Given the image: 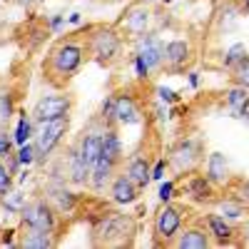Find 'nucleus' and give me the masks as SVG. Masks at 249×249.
<instances>
[{
	"label": "nucleus",
	"mask_w": 249,
	"mask_h": 249,
	"mask_svg": "<svg viewBox=\"0 0 249 249\" xmlns=\"http://www.w3.org/2000/svg\"><path fill=\"white\" fill-rule=\"evenodd\" d=\"M85 60H88L85 37L65 35L48 50L43 62V77L53 88H68V82L82 70Z\"/></svg>",
	"instance_id": "1"
},
{
	"label": "nucleus",
	"mask_w": 249,
	"mask_h": 249,
	"mask_svg": "<svg viewBox=\"0 0 249 249\" xmlns=\"http://www.w3.org/2000/svg\"><path fill=\"white\" fill-rule=\"evenodd\" d=\"M85 45L92 62H97L100 68H112L122 60L124 35L117 30V25H88Z\"/></svg>",
	"instance_id": "2"
},
{
	"label": "nucleus",
	"mask_w": 249,
	"mask_h": 249,
	"mask_svg": "<svg viewBox=\"0 0 249 249\" xmlns=\"http://www.w3.org/2000/svg\"><path fill=\"white\" fill-rule=\"evenodd\" d=\"M135 232V222L122 212H100L92 224L95 244H122Z\"/></svg>",
	"instance_id": "3"
},
{
	"label": "nucleus",
	"mask_w": 249,
	"mask_h": 249,
	"mask_svg": "<svg viewBox=\"0 0 249 249\" xmlns=\"http://www.w3.org/2000/svg\"><path fill=\"white\" fill-rule=\"evenodd\" d=\"M18 217H20L23 230H43V232H53L55 234L57 227H60V212L55 210V204L48 197L28 199Z\"/></svg>",
	"instance_id": "4"
},
{
	"label": "nucleus",
	"mask_w": 249,
	"mask_h": 249,
	"mask_svg": "<svg viewBox=\"0 0 249 249\" xmlns=\"http://www.w3.org/2000/svg\"><path fill=\"white\" fill-rule=\"evenodd\" d=\"M204 162V142L199 137H182L179 142L172 144V150L167 155L170 170L179 177L197 172V167Z\"/></svg>",
	"instance_id": "5"
},
{
	"label": "nucleus",
	"mask_w": 249,
	"mask_h": 249,
	"mask_svg": "<svg viewBox=\"0 0 249 249\" xmlns=\"http://www.w3.org/2000/svg\"><path fill=\"white\" fill-rule=\"evenodd\" d=\"M68 130H70V117L37 124L35 137H33V142H35V162L37 164H45L50 160V155L57 150V144L65 140Z\"/></svg>",
	"instance_id": "6"
},
{
	"label": "nucleus",
	"mask_w": 249,
	"mask_h": 249,
	"mask_svg": "<svg viewBox=\"0 0 249 249\" xmlns=\"http://www.w3.org/2000/svg\"><path fill=\"white\" fill-rule=\"evenodd\" d=\"M75 110V97L68 92H50L37 97V102L30 110V117L35 120V124H43V122H53V120H62V117H70Z\"/></svg>",
	"instance_id": "7"
},
{
	"label": "nucleus",
	"mask_w": 249,
	"mask_h": 249,
	"mask_svg": "<svg viewBox=\"0 0 249 249\" xmlns=\"http://www.w3.org/2000/svg\"><path fill=\"white\" fill-rule=\"evenodd\" d=\"M182 224H184L182 207H177V204H172V202H164V204L160 207V212L155 214V219H152V232H155L157 244L172 247L175 237H177L179 230H182Z\"/></svg>",
	"instance_id": "8"
},
{
	"label": "nucleus",
	"mask_w": 249,
	"mask_h": 249,
	"mask_svg": "<svg viewBox=\"0 0 249 249\" xmlns=\"http://www.w3.org/2000/svg\"><path fill=\"white\" fill-rule=\"evenodd\" d=\"M152 18H155V13L144 5V3H135V5H130V8H124L122 18L117 20V30L127 37V40H135V37H140V35H144V33H150Z\"/></svg>",
	"instance_id": "9"
},
{
	"label": "nucleus",
	"mask_w": 249,
	"mask_h": 249,
	"mask_svg": "<svg viewBox=\"0 0 249 249\" xmlns=\"http://www.w3.org/2000/svg\"><path fill=\"white\" fill-rule=\"evenodd\" d=\"M195 60V43L190 37H172L164 43V70L182 72L192 65Z\"/></svg>",
	"instance_id": "10"
},
{
	"label": "nucleus",
	"mask_w": 249,
	"mask_h": 249,
	"mask_svg": "<svg viewBox=\"0 0 249 249\" xmlns=\"http://www.w3.org/2000/svg\"><path fill=\"white\" fill-rule=\"evenodd\" d=\"M132 45H135V55H140L144 60L150 72H157L164 65V40L160 37L157 30H150V33L135 37Z\"/></svg>",
	"instance_id": "11"
},
{
	"label": "nucleus",
	"mask_w": 249,
	"mask_h": 249,
	"mask_svg": "<svg viewBox=\"0 0 249 249\" xmlns=\"http://www.w3.org/2000/svg\"><path fill=\"white\" fill-rule=\"evenodd\" d=\"M142 107H140V100L135 92L130 90H122L115 92V122L117 127H135V124L142 122Z\"/></svg>",
	"instance_id": "12"
},
{
	"label": "nucleus",
	"mask_w": 249,
	"mask_h": 249,
	"mask_svg": "<svg viewBox=\"0 0 249 249\" xmlns=\"http://www.w3.org/2000/svg\"><path fill=\"white\" fill-rule=\"evenodd\" d=\"M204 177L214 187H230L232 184V167L224 152H210L204 160Z\"/></svg>",
	"instance_id": "13"
},
{
	"label": "nucleus",
	"mask_w": 249,
	"mask_h": 249,
	"mask_svg": "<svg viewBox=\"0 0 249 249\" xmlns=\"http://www.w3.org/2000/svg\"><path fill=\"white\" fill-rule=\"evenodd\" d=\"M65 172H68V182L75 187H90V164L85 162V157L80 155V147L68 150L65 155Z\"/></svg>",
	"instance_id": "14"
},
{
	"label": "nucleus",
	"mask_w": 249,
	"mask_h": 249,
	"mask_svg": "<svg viewBox=\"0 0 249 249\" xmlns=\"http://www.w3.org/2000/svg\"><path fill=\"white\" fill-rule=\"evenodd\" d=\"M140 187L127 177V175H115L112 177V182H110V199L115 202V204H120V207H130V204H135L137 199H140Z\"/></svg>",
	"instance_id": "15"
},
{
	"label": "nucleus",
	"mask_w": 249,
	"mask_h": 249,
	"mask_svg": "<svg viewBox=\"0 0 249 249\" xmlns=\"http://www.w3.org/2000/svg\"><path fill=\"white\" fill-rule=\"evenodd\" d=\"M204 230L210 232V237H212V242L217 244V247H232L234 242V227H232V222L230 219H224L219 212H212V214H207L204 217Z\"/></svg>",
	"instance_id": "16"
},
{
	"label": "nucleus",
	"mask_w": 249,
	"mask_h": 249,
	"mask_svg": "<svg viewBox=\"0 0 249 249\" xmlns=\"http://www.w3.org/2000/svg\"><path fill=\"white\" fill-rule=\"evenodd\" d=\"M124 175H127L140 190H147V184L152 182V164H150V157L147 155H130L127 162H124Z\"/></svg>",
	"instance_id": "17"
},
{
	"label": "nucleus",
	"mask_w": 249,
	"mask_h": 249,
	"mask_svg": "<svg viewBox=\"0 0 249 249\" xmlns=\"http://www.w3.org/2000/svg\"><path fill=\"white\" fill-rule=\"evenodd\" d=\"M184 192H187V197H190L192 202H212L214 199V195H217V187L207 179L204 175H199V172H190L187 175V179H184Z\"/></svg>",
	"instance_id": "18"
},
{
	"label": "nucleus",
	"mask_w": 249,
	"mask_h": 249,
	"mask_svg": "<svg viewBox=\"0 0 249 249\" xmlns=\"http://www.w3.org/2000/svg\"><path fill=\"white\" fill-rule=\"evenodd\" d=\"M117 170H120V164L112 162L110 157H105V155L100 152L97 162L90 167V187H92L95 192H102L105 187H110V182H112V177L117 175Z\"/></svg>",
	"instance_id": "19"
},
{
	"label": "nucleus",
	"mask_w": 249,
	"mask_h": 249,
	"mask_svg": "<svg viewBox=\"0 0 249 249\" xmlns=\"http://www.w3.org/2000/svg\"><path fill=\"white\" fill-rule=\"evenodd\" d=\"M77 147H80V155L85 157V162L92 167L100 157V152H102V124L95 127V122H92L90 127L82 132V137L77 140Z\"/></svg>",
	"instance_id": "20"
},
{
	"label": "nucleus",
	"mask_w": 249,
	"mask_h": 249,
	"mask_svg": "<svg viewBox=\"0 0 249 249\" xmlns=\"http://www.w3.org/2000/svg\"><path fill=\"white\" fill-rule=\"evenodd\" d=\"M175 249H207L212 247V237L204 227H184L172 242Z\"/></svg>",
	"instance_id": "21"
},
{
	"label": "nucleus",
	"mask_w": 249,
	"mask_h": 249,
	"mask_svg": "<svg viewBox=\"0 0 249 249\" xmlns=\"http://www.w3.org/2000/svg\"><path fill=\"white\" fill-rule=\"evenodd\" d=\"M45 197L55 204V210L60 214H70L77 207V197H75V192H70L65 187V182H50L45 190Z\"/></svg>",
	"instance_id": "22"
},
{
	"label": "nucleus",
	"mask_w": 249,
	"mask_h": 249,
	"mask_svg": "<svg viewBox=\"0 0 249 249\" xmlns=\"http://www.w3.org/2000/svg\"><path fill=\"white\" fill-rule=\"evenodd\" d=\"M102 155L110 157L112 162H124V150L120 140V127H102Z\"/></svg>",
	"instance_id": "23"
},
{
	"label": "nucleus",
	"mask_w": 249,
	"mask_h": 249,
	"mask_svg": "<svg viewBox=\"0 0 249 249\" xmlns=\"http://www.w3.org/2000/svg\"><path fill=\"white\" fill-rule=\"evenodd\" d=\"M57 244L53 232H43V230H23L20 234V247L23 249H53Z\"/></svg>",
	"instance_id": "24"
},
{
	"label": "nucleus",
	"mask_w": 249,
	"mask_h": 249,
	"mask_svg": "<svg viewBox=\"0 0 249 249\" xmlns=\"http://www.w3.org/2000/svg\"><path fill=\"white\" fill-rule=\"evenodd\" d=\"M224 102H227V107H230L232 117H242L244 110L249 107V88L232 85L230 90L224 92Z\"/></svg>",
	"instance_id": "25"
},
{
	"label": "nucleus",
	"mask_w": 249,
	"mask_h": 249,
	"mask_svg": "<svg viewBox=\"0 0 249 249\" xmlns=\"http://www.w3.org/2000/svg\"><path fill=\"white\" fill-rule=\"evenodd\" d=\"M239 18H242V10H239V5H237V0H230V3L219 5V10H217L219 30H222L224 35H227V33H232V30H237Z\"/></svg>",
	"instance_id": "26"
},
{
	"label": "nucleus",
	"mask_w": 249,
	"mask_h": 249,
	"mask_svg": "<svg viewBox=\"0 0 249 249\" xmlns=\"http://www.w3.org/2000/svg\"><path fill=\"white\" fill-rule=\"evenodd\" d=\"M217 212H219L224 219H230V222L234 224V222H239V219L247 214V207H244L234 195H230V197L217 199Z\"/></svg>",
	"instance_id": "27"
},
{
	"label": "nucleus",
	"mask_w": 249,
	"mask_h": 249,
	"mask_svg": "<svg viewBox=\"0 0 249 249\" xmlns=\"http://www.w3.org/2000/svg\"><path fill=\"white\" fill-rule=\"evenodd\" d=\"M33 137H35V120L28 112H20V120L15 124V132H13V142L20 147V144L30 142Z\"/></svg>",
	"instance_id": "28"
},
{
	"label": "nucleus",
	"mask_w": 249,
	"mask_h": 249,
	"mask_svg": "<svg viewBox=\"0 0 249 249\" xmlns=\"http://www.w3.org/2000/svg\"><path fill=\"white\" fill-rule=\"evenodd\" d=\"M15 90L13 88H0V124L8 127L10 117L15 115Z\"/></svg>",
	"instance_id": "29"
},
{
	"label": "nucleus",
	"mask_w": 249,
	"mask_h": 249,
	"mask_svg": "<svg viewBox=\"0 0 249 249\" xmlns=\"http://www.w3.org/2000/svg\"><path fill=\"white\" fill-rule=\"evenodd\" d=\"M244 55H249V50H247V45L244 43H232L230 48L224 50V57H222V68L227 70V72H232L239 62L244 60Z\"/></svg>",
	"instance_id": "30"
},
{
	"label": "nucleus",
	"mask_w": 249,
	"mask_h": 249,
	"mask_svg": "<svg viewBox=\"0 0 249 249\" xmlns=\"http://www.w3.org/2000/svg\"><path fill=\"white\" fill-rule=\"evenodd\" d=\"M25 202H28L25 195H20L18 190H10L3 199H0V207H3L8 214H20V210L25 207Z\"/></svg>",
	"instance_id": "31"
},
{
	"label": "nucleus",
	"mask_w": 249,
	"mask_h": 249,
	"mask_svg": "<svg viewBox=\"0 0 249 249\" xmlns=\"http://www.w3.org/2000/svg\"><path fill=\"white\" fill-rule=\"evenodd\" d=\"M97 120H100L102 127H117V122H115V95H107V97H105Z\"/></svg>",
	"instance_id": "32"
},
{
	"label": "nucleus",
	"mask_w": 249,
	"mask_h": 249,
	"mask_svg": "<svg viewBox=\"0 0 249 249\" xmlns=\"http://www.w3.org/2000/svg\"><path fill=\"white\" fill-rule=\"evenodd\" d=\"M232 85L249 88V55H244V60L232 70Z\"/></svg>",
	"instance_id": "33"
},
{
	"label": "nucleus",
	"mask_w": 249,
	"mask_h": 249,
	"mask_svg": "<svg viewBox=\"0 0 249 249\" xmlns=\"http://www.w3.org/2000/svg\"><path fill=\"white\" fill-rule=\"evenodd\" d=\"M13 184H15V177H13V172L8 170V164L0 160V199H3L10 190H13Z\"/></svg>",
	"instance_id": "34"
},
{
	"label": "nucleus",
	"mask_w": 249,
	"mask_h": 249,
	"mask_svg": "<svg viewBox=\"0 0 249 249\" xmlns=\"http://www.w3.org/2000/svg\"><path fill=\"white\" fill-rule=\"evenodd\" d=\"M18 155V162L23 164V167H30V164L35 162V142H25V144H20V150L15 152Z\"/></svg>",
	"instance_id": "35"
},
{
	"label": "nucleus",
	"mask_w": 249,
	"mask_h": 249,
	"mask_svg": "<svg viewBox=\"0 0 249 249\" xmlns=\"http://www.w3.org/2000/svg\"><path fill=\"white\" fill-rule=\"evenodd\" d=\"M175 190H177L175 179H160V190H157L160 202H162V204H164V202H172V199H175Z\"/></svg>",
	"instance_id": "36"
},
{
	"label": "nucleus",
	"mask_w": 249,
	"mask_h": 249,
	"mask_svg": "<svg viewBox=\"0 0 249 249\" xmlns=\"http://www.w3.org/2000/svg\"><path fill=\"white\" fill-rule=\"evenodd\" d=\"M13 135L8 132V127H0V160H8L13 155Z\"/></svg>",
	"instance_id": "37"
},
{
	"label": "nucleus",
	"mask_w": 249,
	"mask_h": 249,
	"mask_svg": "<svg viewBox=\"0 0 249 249\" xmlns=\"http://www.w3.org/2000/svg\"><path fill=\"white\" fill-rule=\"evenodd\" d=\"M155 95H157V100L162 102V105H175V102H179V92H175L172 88H164V85H157Z\"/></svg>",
	"instance_id": "38"
},
{
	"label": "nucleus",
	"mask_w": 249,
	"mask_h": 249,
	"mask_svg": "<svg viewBox=\"0 0 249 249\" xmlns=\"http://www.w3.org/2000/svg\"><path fill=\"white\" fill-rule=\"evenodd\" d=\"M132 70H135V77H137L140 82H147V80L152 77L150 68L144 65V60H142L140 55H135V53H132Z\"/></svg>",
	"instance_id": "39"
},
{
	"label": "nucleus",
	"mask_w": 249,
	"mask_h": 249,
	"mask_svg": "<svg viewBox=\"0 0 249 249\" xmlns=\"http://www.w3.org/2000/svg\"><path fill=\"white\" fill-rule=\"evenodd\" d=\"M232 195L247 207L249 210V179H239L237 184H234V190H232Z\"/></svg>",
	"instance_id": "40"
},
{
	"label": "nucleus",
	"mask_w": 249,
	"mask_h": 249,
	"mask_svg": "<svg viewBox=\"0 0 249 249\" xmlns=\"http://www.w3.org/2000/svg\"><path fill=\"white\" fill-rule=\"evenodd\" d=\"M164 170H170V164H167V157H162L152 164V182H160L164 179Z\"/></svg>",
	"instance_id": "41"
},
{
	"label": "nucleus",
	"mask_w": 249,
	"mask_h": 249,
	"mask_svg": "<svg viewBox=\"0 0 249 249\" xmlns=\"http://www.w3.org/2000/svg\"><path fill=\"white\" fill-rule=\"evenodd\" d=\"M68 23V20H65V15H62V13H55L50 20H48V30L53 33V35H57L60 30H62V25H65Z\"/></svg>",
	"instance_id": "42"
},
{
	"label": "nucleus",
	"mask_w": 249,
	"mask_h": 249,
	"mask_svg": "<svg viewBox=\"0 0 249 249\" xmlns=\"http://www.w3.org/2000/svg\"><path fill=\"white\" fill-rule=\"evenodd\" d=\"M3 162L8 164V170H10L13 175H18V170H20V167H23V164H20V162H18V155H15V152H13V155H10L8 160H3Z\"/></svg>",
	"instance_id": "43"
},
{
	"label": "nucleus",
	"mask_w": 249,
	"mask_h": 249,
	"mask_svg": "<svg viewBox=\"0 0 249 249\" xmlns=\"http://www.w3.org/2000/svg\"><path fill=\"white\" fill-rule=\"evenodd\" d=\"M13 234H15V230H8L3 237H0V247H15V242H13Z\"/></svg>",
	"instance_id": "44"
},
{
	"label": "nucleus",
	"mask_w": 249,
	"mask_h": 249,
	"mask_svg": "<svg viewBox=\"0 0 249 249\" xmlns=\"http://www.w3.org/2000/svg\"><path fill=\"white\" fill-rule=\"evenodd\" d=\"M187 82H190V88H199V72H190V75H187Z\"/></svg>",
	"instance_id": "45"
},
{
	"label": "nucleus",
	"mask_w": 249,
	"mask_h": 249,
	"mask_svg": "<svg viewBox=\"0 0 249 249\" xmlns=\"http://www.w3.org/2000/svg\"><path fill=\"white\" fill-rule=\"evenodd\" d=\"M68 23H70V25H80V23H82V13H70Z\"/></svg>",
	"instance_id": "46"
},
{
	"label": "nucleus",
	"mask_w": 249,
	"mask_h": 249,
	"mask_svg": "<svg viewBox=\"0 0 249 249\" xmlns=\"http://www.w3.org/2000/svg\"><path fill=\"white\" fill-rule=\"evenodd\" d=\"M237 5H239L242 15H249V0H237Z\"/></svg>",
	"instance_id": "47"
},
{
	"label": "nucleus",
	"mask_w": 249,
	"mask_h": 249,
	"mask_svg": "<svg viewBox=\"0 0 249 249\" xmlns=\"http://www.w3.org/2000/svg\"><path fill=\"white\" fill-rule=\"evenodd\" d=\"M15 3L20 5V8H30V5H35L37 0H15Z\"/></svg>",
	"instance_id": "48"
},
{
	"label": "nucleus",
	"mask_w": 249,
	"mask_h": 249,
	"mask_svg": "<svg viewBox=\"0 0 249 249\" xmlns=\"http://www.w3.org/2000/svg\"><path fill=\"white\" fill-rule=\"evenodd\" d=\"M162 3H172V0H162Z\"/></svg>",
	"instance_id": "49"
},
{
	"label": "nucleus",
	"mask_w": 249,
	"mask_h": 249,
	"mask_svg": "<svg viewBox=\"0 0 249 249\" xmlns=\"http://www.w3.org/2000/svg\"><path fill=\"white\" fill-rule=\"evenodd\" d=\"M0 3H10V0H0Z\"/></svg>",
	"instance_id": "50"
},
{
	"label": "nucleus",
	"mask_w": 249,
	"mask_h": 249,
	"mask_svg": "<svg viewBox=\"0 0 249 249\" xmlns=\"http://www.w3.org/2000/svg\"><path fill=\"white\" fill-rule=\"evenodd\" d=\"M142 3H150V0H142Z\"/></svg>",
	"instance_id": "51"
}]
</instances>
